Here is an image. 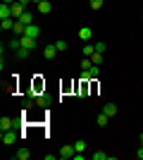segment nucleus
<instances>
[{"label": "nucleus", "instance_id": "nucleus-6", "mask_svg": "<svg viewBox=\"0 0 143 160\" xmlns=\"http://www.w3.org/2000/svg\"><path fill=\"white\" fill-rule=\"evenodd\" d=\"M102 112L107 115V117H115V115L119 112V108H117V103H105V105H102Z\"/></svg>", "mask_w": 143, "mask_h": 160}, {"label": "nucleus", "instance_id": "nucleus-31", "mask_svg": "<svg viewBox=\"0 0 143 160\" xmlns=\"http://www.w3.org/2000/svg\"><path fill=\"white\" fill-rule=\"evenodd\" d=\"M2 2H7V5H12V2H17V0H2Z\"/></svg>", "mask_w": 143, "mask_h": 160}, {"label": "nucleus", "instance_id": "nucleus-18", "mask_svg": "<svg viewBox=\"0 0 143 160\" xmlns=\"http://www.w3.org/2000/svg\"><path fill=\"white\" fill-rule=\"evenodd\" d=\"M19 22H21V24H26V27H29V24H34V14H31V12H24V14H21V17H19Z\"/></svg>", "mask_w": 143, "mask_h": 160}, {"label": "nucleus", "instance_id": "nucleus-5", "mask_svg": "<svg viewBox=\"0 0 143 160\" xmlns=\"http://www.w3.org/2000/svg\"><path fill=\"white\" fill-rule=\"evenodd\" d=\"M21 41V48H29V50H34L36 46H38V38H29V36H19Z\"/></svg>", "mask_w": 143, "mask_h": 160}, {"label": "nucleus", "instance_id": "nucleus-16", "mask_svg": "<svg viewBox=\"0 0 143 160\" xmlns=\"http://www.w3.org/2000/svg\"><path fill=\"white\" fill-rule=\"evenodd\" d=\"M107 122H110V117H107V115H105V112H100V115H98V117H95V124H98V127H105Z\"/></svg>", "mask_w": 143, "mask_h": 160}, {"label": "nucleus", "instance_id": "nucleus-26", "mask_svg": "<svg viewBox=\"0 0 143 160\" xmlns=\"http://www.w3.org/2000/svg\"><path fill=\"white\" fill-rule=\"evenodd\" d=\"M91 65H93L91 58H83V60H81V69H91Z\"/></svg>", "mask_w": 143, "mask_h": 160}, {"label": "nucleus", "instance_id": "nucleus-4", "mask_svg": "<svg viewBox=\"0 0 143 160\" xmlns=\"http://www.w3.org/2000/svg\"><path fill=\"white\" fill-rule=\"evenodd\" d=\"M24 36H29V38H38V36H41V27H36V24H29V27L24 29Z\"/></svg>", "mask_w": 143, "mask_h": 160}, {"label": "nucleus", "instance_id": "nucleus-20", "mask_svg": "<svg viewBox=\"0 0 143 160\" xmlns=\"http://www.w3.org/2000/svg\"><path fill=\"white\" fill-rule=\"evenodd\" d=\"M93 53H95V46L93 43H86V46H83V58H91Z\"/></svg>", "mask_w": 143, "mask_h": 160}, {"label": "nucleus", "instance_id": "nucleus-12", "mask_svg": "<svg viewBox=\"0 0 143 160\" xmlns=\"http://www.w3.org/2000/svg\"><path fill=\"white\" fill-rule=\"evenodd\" d=\"M14 22H17L14 17H10V19H2V22H0V29H2V31H12V29H14Z\"/></svg>", "mask_w": 143, "mask_h": 160}, {"label": "nucleus", "instance_id": "nucleus-8", "mask_svg": "<svg viewBox=\"0 0 143 160\" xmlns=\"http://www.w3.org/2000/svg\"><path fill=\"white\" fill-rule=\"evenodd\" d=\"M55 55H57V48H55V43H50V46L43 48V58H45V60H53Z\"/></svg>", "mask_w": 143, "mask_h": 160}, {"label": "nucleus", "instance_id": "nucleus-29", "mask_svg": "<svg viewBox=\"0 0 143 160\" xmlns=\"http://www.w3.org/2000/svg\"><path fill=\"white\" fill-rule=\"evenodd\" d=\"M136 155H138V158H141V160H143V146H141V148H138V153H136Z\"/></svg>", "mask_w": 143, "mask_h": 160}, {"label": "nucleus", "instance_id": "nucleus-9", "mask_svg": "<svg viewBox=\"0 0 143 160\" xmlns=\"http://www.w3.org/2000/svg\"><path fill=\"white\" fill-rule=\"evenodd\" d=\"M7 129H14L12 117H2V120H0V132H7Z\"/></svg>", "mask_w": 143, "mask_h": 160}, {"label": "nucleus", "instance_id": "nucleus-22", "mask_svg": "<svg viewBox=\"0 0 143 160\" xmlns=\"http://www.w3.org/2000/svg\"><path fill=\"white\" fill-rule=\"evenodd\" d=\"M88 74H91V79H95V77H100V67H98V65H91Z\"/></svg>", "mask_w": 143, "mask_h": 160}, {"label": "nucleus", "instance_id": "nucleus-24", "mask_svg": "<svg viewBox=\"0 0 143 160\" xmlns=\"http://www.w3.org/2000/svg\"><path fill=\"white\" fill-rule=\"evenodd\" d=\"M88 2H91V10H100L105 0H88Z\"/></svg>", "mask_w": 143, "mask_h": 160}, {"label": "nucleus", "instance_id": "nucleus-1", "mask_svg": "<svg viewBox=\"0 0 143 160\" xmlns=\"http://www.w3.org/2000/svg\"><path fill=\"white\" fill-rule=\"evenodd\" d=\"M17 136H19V134H14L12 129H7V132H2V134H0V141H2L5 146H12L14 141H17Z\"/></svg>", "mask_w": 143, "mask_h": 160}, {"label": "nucleus", "instance_id": "nucleus-3", "mask_svg": "<svg viewBox=\"0 0 143 160\" xmlns=\"http://www.w3.org/2000/svg\"><path fill=\"white\" fill-rule=\"evenodd\" d=\"M74 143H72V146H62V151L57 155H60V160H69V158H74Z\"/></svg>", "mask_w": 143, "mask_h": 160}, {"label": "nucleus", "instance_id": "nucleus-28", "mask_svg": "<svg viewBox=\"0 0 143 160\" xmlns=\"http://www.w3.org/2000/svg\"><path fill=\"white\" fill-rule=\"evenodd\" d=\"M31 108H34V100L29 98V100H26V103H24V110H31Z\"/></svg>", "mask_w": 143, "mask_h": 160}, {"label": "nucleus", "instance_id": "nucleus-10", "mask_svg": "<svg viewBox=\"0 0 143 160\" xmlns=\"http://www.w3.org/2000/svg\"><path fill=\"white\" fill-rule=\"evenodd\" d=\"M29 158H31V151H29L26 146H24V148H19V151L14 153V160H29Z\"/></svg>", "mask_w": 143, "mask_h": 160}, {"label": "nucleus", "instance_id": "nucleus-11", "mask_svg": "<svg viewBox=\"0 0 143 160\" xmlns=\"http://www.w3.org/2000/svg\"><path fill=\"white\" fill-rule=\"evenodd\" d=\"M12 17V7L7 5V2H2L0 5V19H10Z\"/></svg>", "mask_w": 143, "mask_h": 160}, {"label": "nucleus", "instance_id": "nucleus-13", "mask_svg": "<svg viewBox=\"0 0 143 160\" xmlns=\"http://www.w3.org/2000/svg\"><path fill=\"white\" fill-rule=\"evenodd\" d=\"M36 105H38V108H48V105H50V98H48L45 93H38V96H36Z\"/></svg>", "mask_w": 143, "mask_h": 160}, {"label": "nucleus", "instance_id": "nucleus-32", "mask_svg": "<svg viewBox=\"0 0 143 160\" xmlns=\"http://www.w3.org/2000/svg\"><path fill=\"white\" fill-rule=\"evenodd\" d=\"M31 2H36V5H38V2H43V0H31Z\"/></svg>", "mask_w": 143, "mask_h": 160}, {"label": "nucleus", "instance_id": "nucleus-33", "mask_svg": "<svg viewBox=\"0 0 143 160\" xmlns=\"http://www.w3.org/2000/svg\"><path fill=\"white\" fill-rule=\"evenodd\" d=\"M141 146H143V134H141Z\"/></svg>", "mask_w": 143, "mask_h": 160}, {"label": "nucleus", "instance_id": "nucleus-7", "mask_svg": "<svg viewBox=\"0 0 143 160\" xmlns=\"http://www.w3.org/2000/svg\"><path fill=\"white\" fill-rule=\"evenodd\" d=\"M36 10H38V14H50L53 12V5H50V0H43V2L36 5Z\"/></svg>", "mask_w": 143, "mask_h": 160}, {"label": "nucleus", "instance_id": "nucleus-23", "mask_svg": "<svg viewBox=\"0 0 143 160\" xmlns=\"http://www.w3.org/2000/svg\"><path fill=\"white\" fill-rule=\"evenodd\" d=\"M91 62L100 67V62H102V53H93V55H91Z\"/></svg>", "mask_w": 143, "mask_h": 160}, {"label": "nucleus", "instance_id": "nucleus-19", "mask_svg": "<svg viewBox=\"0 0 143 160\" xmlns=\"http://www.w3.org/2000/svg\"><path fill=\"white\" fill-rule=\"evenodd\" d=\"M74 151H76V153H83V151H86V141H83V139L74 141Z\"/></svg>", "mask_w": 143, "mask_h": 160}, {"label": "nucleus", "instance_id": "nucleus-14", "mask_svg": "<svg viewBox=\"0 0 143 160\" xmlns=\"http://www.w3.org/2000/svg\"><path fill=\"white\" fill-rule=\"evenodd\" d=\"M24 29H26V24H21L19 19L14 22V29H12V33L14 36H24Z\"/></svg>", "mask_w": 143, "mask_h": 160}, {"label": "nucleus", "instance_id": "nucleus-21", "mask_svg": "<svg viewBox=\"0 0 143 160\" xmlns=\"http://www.w3.org/2000/svg\"><path fill=\"white\" fill-rule=\"evenodd\" d=\"M55 48H57V53H64V50H67V41H55Z\"/></svg>", "mask_w": 143, "mask_h": 160}, {"label": "nucleus", "instance_id": "nucleus-30", "mask_svg": "<svg viewBox=\"0 0 143 160\" xmlns=\"http://www.w3.org/2000/svg\"><path fill=\"white\" fill-rule=\"evenodd\" d=\"M19 2H21V5H24V7H26V5H29V2H31V0H19Z\"/></svg>", "mask_w": 143, "mask_h": 160}, {"label": "nucleus", "instance_id": "nucleus-2", "mask_svg": "<svg viewBox=\"0 0 143 160\" xmlns=\"http://www.w3.org/2000/svg\"><path fill=\"white\" fill-rule=\"evenodd\" d=\"M79 38H81V43H88V41L93 38V29L91 27H81L79 29Z\"/></svg>", "mask_w": 143, "mask_h": 160}, {"label": "nucleus", "instance_id": "nucleus-25", "mask_svg": "<svg viewBox=\"0 0 143 160\" xmlns=\"http://www.w3.org/2000/svg\"><path fill=\"white\" fill-rule=\"evenodd\" d=\"M110 155L107 153H102V151H98V153H93V160H107Z\"/></svg>", "mask_w": 143, "mask_h": 160}, {"label": "nucleus", "instance_id": "nucleus-15", "mask_svg": "<svg viewBox=\"0 0 143 160\" xmlns=\"http://www.w3.org/2000/svg\"><path fill=\"white\" fill-rule=\"evenodd\" d=\"M79 96H81V98H83V96H88V79L79 81Z\"/></svg>", "mask_w": 143, "mask_h": 160}, {"label": "nucleus", "instance_id": "nucleus-27", "mask_svg": "<svg viewBox=\"0 0 143 160\" xmlns=\"http://www.w3.org/2000/svg\"><path fill=\"white\" fill-rule=\"evenodd\" d=\"M93 46H95V53H105V43H102V41H98Z\"/></svg>", "mask_w": 143, "mask_h": 160}, {"label": "nucleus", "instance_id": "nucleus-17", "mask_svg": "<svg viewBox=\"0 0 143 160\" xmlns=\"http://www.w3.org/2000/svg\"><path fill=\"white\" fill-rule=\"evenodd\" d=\"M14 55H17V60H26L29 55H31V50H29V48H19Z\"/></svg>", "mask_w": 143, "mask_h": 160}]
</instances>
